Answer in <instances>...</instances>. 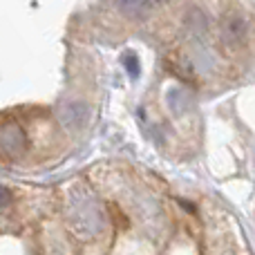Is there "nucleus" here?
<instances>
[{"instance_id": "1", "label": "nucleus", "mask_w": 255, "mask_h": 255, "mask_svg": "<svg viewBox=\"0 0 255 255\" xmlns=\"http://www.w3.org/2000/svg\"><path fill=\"white\" fill-rule=\"evenodd\" d=\"M90 119V106L85 101H65L58 108V121L67 130H81Z\"/></svg>"}, {"instance_id": "2", "label": "nucleus", "mask_w": 255, "mask_h": 255, "mask_svg": "<svg viewBox=\"0 0 255 255\" xmlns=\"http://www.w3.org/2000/svg\"><path fill=\"white\" fill-rule=\"evenodd\" d=\"M247 34H249V22H247V18L240 16V13L229 16L224 20V25H222V40H224V45L231 49L240 47V45L247 40Z\"/></svg>"}, {"instance_id": "3", "label": "nucleus", "mask_w": 255, "mask_h": 255, "mask_svg": "<svg viewBox=\"0 0 255 255\" xmlns=\"http://www.w3.org/2000/svg\"><path fill=\"white\" fill-rule=\"evenodd\" d=\"M0 145H2V150L9 154H20L27 145L22 128L18 124H7L2 128V132H0Z\"/></svg>"}, {"instance_id": "4", "label": "nucleus", "mask_w": 255, "mask_h": 255, "mask_svg": "<svg viewBox=\"0 0 255 255\" xmlns=\"http://www.w3.org/2000/svg\"><path fill=\"white\" fill-rule=\"evenodd\" d=\"M119 9L128 18H143L150 9V0H119Z\"/></svg>"}, {"instance_id": "5", "label": "nucleus", "mask_w": 255, "mask_h": 255, "mask_svg": "<svg viewBox=\"0 0 255 255\" xmlns=\"http://www.w3.org/2000/svg\"><path fill=\"white\" fill-rule=\"evenodd\" d=\"M124 63H126V70H128V74H130L132 79H136V76H139V58H136L134 54H126Z\"/></svg>"}, {"instance_id": "6", "label": "nucleus", "mask_w": 255, "mask_h": 255, "mask_svg": "<svg viewBox=\"0 0 255 255\" xmlns=\"http://www.w3.org/2000/svg\"><path fill=\"white\" fill-rule=\"evenodd\" d=\"M9 202H11V193H9L4 186H0V211H2V208H7Z\"/></svg>"}, {"instance_id": "7", "label": "nucleus", "mask_w": 255, "mask_h": 255, "mask_svg": "<svg viewBox=\"0 0 255 255\" xmlns=\"http://www.w3.org/2000/svg\"><path fill=\"white\" fill-rule=\"evenodd\" d=\"M154 4H163V2H168V0H152Z\"/></svg>"}]
</instances>
